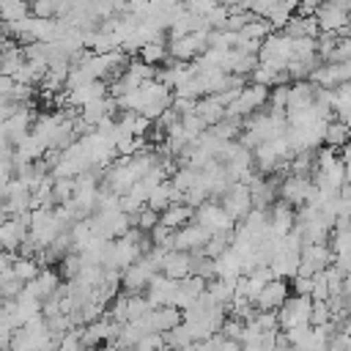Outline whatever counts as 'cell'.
<instances>
[{
	"label": "cell",
	"instance_id": "obj_1",
	"mask_svg": "<svg viewBox=\"0 0 351 351\" xmlns=\"http://www.w3.org/2000/svg\"><path fill=\"white\" fill-rule=\"evenodd\" d=\"M266 99H269V88L266 85H244L241 90H239V96L225 107V118H239V121H244L247 115H252V112H258V110H263L266 107Z\"/></svg>",
	"mask_w": 351,
	"mask_h": 351
},
{
	"label": "cell",
	"instance_id": "obj_2",
	"mask_svg": "<svg viewBox=\"0 0 351 351\" xmlns=\"http://www.w3.org/2000/svg\"><path fill=\"white\" fill-rule=\"evenodd\" d=\"M315 25L324 33H337V36H348L351 33V14L337 5L335 0H321V5L315 8Z\"/></svg>",
	"mask_w": 351,
	"mask_h": 351
},
{
	"label": "cell",
	"instance_id": "obj_3",
	"mask_svg": "<svg viewBox=\"0 0 351 351\" xmlns=\"http://www.w3.org/2000/svg\"><path fill=\"white\" fill-rule=\"evenodd\" d=\"M195 222L203 225L208 233H230L233 225H236V219H233V217L222 208V203L214 200V197L203 200V203L195 208Z\"/></svg>",
	"mask_w": 351,
	"mask_h": 351
},
{
	"label": "cell",
	"instance_id": "obj_4",
	"mask_svg": "<svg viewBox=\"0 0 351 351\" xmlns=\"http://www.w3.org/2000/svg\"><path fill=\"white\" fill-rule=\"evenodd\" d=\"M206 38H208V27H200V30H192L186 36L170 38L167 41V55L173 60H181V63H192L206 49Z\"/></svg>",
	"mask_w": 351,
	"mask_h": 351
},
{
	"label": "cell",
	"instance_id": "obj_5",
	"mask_svg": "<svg viewBox=\"0 0 351 351\" xmlns=\"http://www.w3.org/2000/svg\"><path fill=\"white\" fill-rule=\"evenodd\" d=\"M310 307H313V299H310V296L291 293V296L277 307V324H280V329H293V326L310 324Z\"/></svg>",
	"mask_w": 351,
	"mask_h": 351
},
{
	"label": "cell",
	"instance_id": "obj_6",
	"mask_svg": "<svg viewBox=\"0 0 351 351\" xmlns=\"http://www.w3.org/2000/svg\"><path fill=\"white\" fill-rule=\"evenodd\" d=\"M27 214H14V217H3L0 219V250L16 255L22 241L27 239Z\"/></svg>",
	"mask_w": 351,
	"mask_h": 351
},
{
	"label": "cell",
	"instance_id": "obj_7",
	"mask_svg": "<svg viewBox=\"0 0 351 351\" xmlns=\"http://www.w3.org/2000/svg\"><path fill=\"white\" fill-rule=\"evenodd\" d=\"M315 192V184L313 178H302V176H282L280 178V186H277V197L291 203L293 208L304 206Z\"/></svg>",
	"mask_w": 351,
	"mask_h": 351
},
{
	"label": "cell",
	"instance_id": "obj_8",
	"mask_svg": "<svg viewBox=\"0 0 351 351\" xmlns=\"http://www.w3.org/2000/svg\"><path fill=\"white\" fill-rule=\"evenodd\" d=\"M219 203H222V208H225L236 222L244 219V217L250 214V208H252L250 184H244V181H233V184L219 195Z\"/></svg>",
	"mask_w": 351,
	"mask_h": 351
},
{
	"label": "cell",
	"instance_id": "obj_9",
	"mask_svg": "<svg viewBox=\"0 0 351 351\" xmlns=\"http://www.w3.org/2000/svg\"><path fill=\"white\" fill-rule=\"evenodd\" d=\"M335 261V252L329 244H302L299 252V274L302 277H313L315 271L326 269Z\"/></svg>",
	"mask_w": 351,
	"mask_h": 351
},
{
	"label": "cell",
	"instance_id": "obj_10",
	"mask_svg": "<svg viewBox=\"0 0 351 351\" xmlns=\"http://www.w3.org/2000/svg\"><path fill=\"white\" fill-rule=\"evenodd\" d=\"M176 291H178V280H173V277L156 271L143 293H145V299H148L151 307H167V304H173Z\"/></svg>",
	"mask_w": 351,
	"mask_h": 351
},
{
	"label": "cell",
	"instance_id": "obj_11",
	"mask_svg": "<svg viewBox=\"0 0 351 351\" xmlns=\"http://www.w3.org/2000/svg\"><path fill=\"white\" fill-rule=\"evenodd\" d=\"M33 121H36V118H33V112L22 104V107H16V110H14V112L0 123V132L5 134V140H8L11 145H16L19 140H25V137L30 134Z\"/></svg>",
	"mask_w": 351,
	"mask_h": 351
},
{
	"label": "cell",
	"instance_id": "obj_12",
	"mask_svg": "<svg viewBox=\"0 0 351 351\" xmlns=\"http://www.w3.org/2000/svg\"><path fill=\"white\" fill-rule=\"evenodd\" d=\"M208 236H211V233H208L203 225H197V222L192 219V222H186L184 228L173 230V250L200 252V250H203V244L208 241Z\"/></svg>",
	"mask_w": 351,
	"mask_h": 351
},
{
	"label": "cell",
	"instance_id": "obj_13",
	"mask_svg": "<svg viewBox=\"0 0 351 351\" xmlns=\"http://www.w3.org/2000/svg\"><path fill=\"white\" fill-rule=\"evenodd\" d=\"M288 296H291V285L285 280H280V277H271L261 288V293L252 299V304H255V310H277Z\"/></svg>",
	"mask_w": 351,
	"mask_h": 351
},
{
	"label": "cell",
	"instance_id": "obj_14",
	"mask_svg": "<svg viewBox=\"0 0 351 351\" xmlns=\"http://www.w3.org/2000/svg\"><path fill=\"white\" fill-rule=\"evenodd\" d=\"M293 225H296V208L291 206V203H285V200H274L271 206H269V233H274V236H288L291 230H293Z\"/></svg>",
	"mask_w": 351,
	"mask_h": 351
},
{
	"label": "cell",
	"instance_id": "obj_15",
	"mask_svg": "<svg viewBox=\"0 0 351 351\" xmlns=\"http://www.w3.org/2000/svg\"><path fill=\"white\" fill-rule=\"evenodd\" d=\"M58 288H60V274H58L55 269H49V266L38 269V274H36L30 282H25V291L33 293L36 299H41V304H44Z\"/></svg>",
	"mask_w": 351,
	"mask_h": 351
},
{
	"label": "cell",
	"instance_id": "obj_16",
	"mask_svg": "<svg viewBox=\"0 0 351 351\" xmlns=\"http://www.w3.org/2000/svg\"><path fill=\"white\" fill-rule=\"evenodd\" d=\"M162 274L173 277V280H184L186 274H192V252H184V250H165V258H162Z\"/></svg>",
	"mask_w": 351,
	"mask_h": 351
},
{
	"label": "cell",
	"instance_id": "obj_17",
	"mask_svg": "<svg viewBox=\"0 0 351 351\" xmlns=\"http://www.w3.org/2000/svg\"><path fill=\"white\" fill-rule=\"evenodd\" d=\"M214 271H217V277H222V280H228V282H236V280L244 274V269H241V258L236 255L233 247H228L222 255L214 258Z\"/></svg>",
	"mask_w": 351,
	"mask_h": 351
},
{
	"label": "cell",
	"instance_id": "obj_18",
	"mask_svg": "<svg viewBox=\"0 0 351 351\" xmlns=\"http://www.w3.org/2000/svg\"><path fill=\"white\" fill-rule=\"evenodd\" d=\"M195 219V208L189 206V203H184V200H178V203H170L162 214H159V222L162 225H167L170 230H178V228H184L186 222H192Z\"/></svg>",
	"mask_w": 351,
	"mask_h": 351
},
{
	"label": "cell",
	"instance_id": "obj_19",
	"mask_svg": "<svg viewBox=\"0 0 351 351\" xmlns=\"http://www.w3.org/2000/svg\"><path fill=\"white\" fill-rule=\"evenodd\" d=\"M288 176H302V178H313L315 173V148H304V151H293V156L285 165Z\"/></svg>",
	"mask_w": 351,
	"mask_h": 351
},
{
	"label": "cell",
	"instance_id": "obj_20",
	"mask_svg": "<svg viewBox=\"0 0 351 351\" xmlns=\"http://www.w3.org/2000/svg\"><path fill=\"white\" fill-rule=\"evenodd\" d=\"M206 296L219 307H230V302L236 299V285L222 277H211L206 280Z\"/></svg>",
	"mask_w": 351,
	"mask_h": 351
},
{
	"label": "cell",
	"instance_id": "obj_21",
	"mask_svg": "<svg viewBox=\"0 0 351 351\" xmlns=\"http://www.w3.org/2000/svg\"><path fill=\"white\" fill-rule=\"evenodd\" d=\"M315 88L310 80H293V85H288V104L285 110H296V107H304L315 99Z\"/></svg>",
	"mask_w": 351,
	"mask_h": 351
},
{
	"label": "cell",
	"instance_id": "obj_22",
	"mask_svg": "<svg viewBox=\"0 0 351 351\" xmlns=\"http://www.w3.org/2000/svg\"><path fill=\"white\" fill-rule=\"evenodd\" d=\"M192 112H197L208 126H214L217 121H222V118H225V107H222V101L217 99V93L195 99V110H192Z\"/></svg>",
	"mask_w": 351,
	"mask_h": 351
},
{
	"label": "cell",
	"instance_id": "obj_23",
	"mask_svg": "<svg viewBox=\"0 0 351 351\" xmlns=\"http://www.w3.org/2000/svg\"><path fill=\"white\" fill-rule=\"evenodd\" d=\"M351 137H348V126H346V121L343 118H332L329 123H326V129H324V145H329V148H340V145H346Z\"/></svg>",
	"mask_w": 351,
	"mask_h": 351
},
{
	"label": "cell",
	"instance_id": "obj_24",
	"mask_svg": "<svg viewBox=\"0 0 351 351\" xmlns=\"http://www.w3.org/2000/svg\"><path fill=\"white\" fill-rule=\"evenodd\" d=\"M140 60L143 63H148V66H162L170 55H167V41H148V44H143L140 49Z\"/></svg>",
	"mask_w": 351,
	"mask_h": 351
},
{
	"label": "cell",
	"instance_id": "obj_25",
	"mask_svg": "<svg viewBox=\"0 0 351 351\" xmlns=\"http://www.w3.org/2000/svg\"><path fill=\"white\" fill-rule=\"evenodd\" d=\"M38 261L36 258H27V255H14V261H11V271L22 280V282H30L36 274H38Z\"/></svg>",
	"mask_w": 351,
	"mask_h": 351
},
{
	"label": "cell",
	"instance_id": "obj_26",
	"mask_svg": "<svg viewBox=\"0 0 351 351\" xmlns=\"http://www.w3.org/2000/svg\"><path fill=\"white\" fill-rule=\"evenodd\" d=\"M132 222H134V228H140L143 233H151L154 230V225L159 222V214L154 211V208H148V206H143L134 217H132Z\"/></svg>",
	"mask_w": 351,
	"mask_h": 351
},
{
	"label": "cell",
	"instance_id": "obj_27",
	"mask_svg": "<svg viewBox=\"0 0 351 351\" xmlns=\"http://www.w3.org/2000/svg\"><path fill=\"white\" fill-rule=\"evenodd\" d=\"M326 324H335L329 302H313V307H310V326H326Z\"/></svg>",
	"mask_w": 351,
	"mask_h": 351
},
{
	"label": "cell",
	"instance_id": "obj_28",
	"mask_svg": "<svg viewBox=\"0 0 351 351\" xmlns=\"http://www.w3.org/2000/svg\"><path fill=\"white\" fill-rule=\"evenodd\" d=\"M291 293L310 296V293H313V277H302V274H296V277H293V285H291Z\"/></svg>",
	"mask_w": 351,
	"mask_h": 351
},
{
	"label": "cell",
	"instance_id": "obj_29",
	"mask_svg": "<svg viewBox=\"0 0 351 351\" xmlns=\"http://www.w3.org/2000/svg\"><path fill=\"white\" fill-rule=\"evenodd\" d=\"M5 41H8V27H5V22L0 19V47H3Z\"/></svg>",
	"mask_w": 351,
	"mask_h": 351
},
{
	"label": "cell",
	"instance_id": "obj_30",
	"mask_svg": "<svg viewBox=\"0 0 351 351\" xmlns=\"http://www.w3.org/2000/svg\"><path fill=\"white\" fill-rule=\"evenodd\" d=\"M343 121H346V126H348V137H351V112H348V115H343Z\"/></svg>",
	"mask_w": 351,
	"mask_h": 351
},
{
	"label": "cell",
	"instance_id": "obj_31",
	"mask_svg": "<svg viewBox=\"0 0 351 351\" xmlns=\"http://www.w3.org/2000/svg\"><path fill=\"white\" fill-rule=\"evenodd\" d=\"M346 307H348V315H351V296H346Z\"/></svg>",
	"mask_w": 351,
	"mask_h": 351
}]
</instances>
